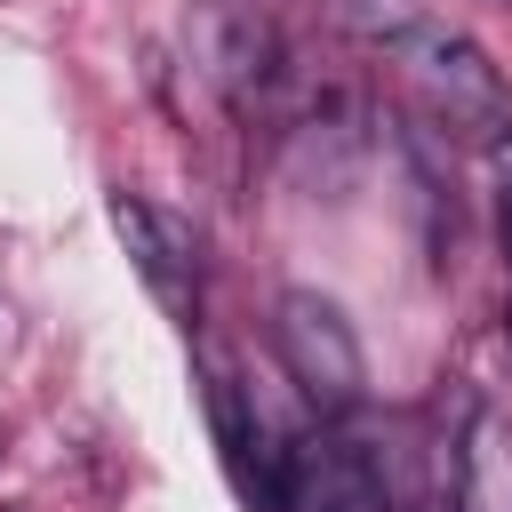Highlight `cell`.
Here are the masks:
<instances>
[{"label":"cell","mask_w":512,"mask_h":512,"mask_svg":"<svg viewBox=\"0 0 512 512\" xmlns=\"http://www.w3.org/2000/svg\"><path fill=\"white\" fill-rule=\"evenodd\" d=\"M400 56H408V88H416V104L440 136H456L488 160L512 144V80L488 64L480 40H464L448 24H424L416 40H400Z\"/></svg>","instance_id":"obj_1"},{"label":"cell","mask_w":512,"mask_h":512,"mask_svg":"<svg viewBox=\"0 0 512 512\" xmlns=\"http://www.w3.org/2000/svg\"><path fill=\"white\" fill-rule=\"evenodd\" d=\"M272 352L288 368V384L320 408V416H344L368 384V360H360V336L352 320L320 296V288H280L272 304Z\"/></svg>","instance_id":"obj_2"},{"label":"cell","mask_w":512,"mask_h":512,"mask_svg":"<svg viewBox=\"0 0 512 512\" xmlns=\"http://www.w3.org/2000/svg\"><path fill=\"white\" fill-rule=\"evenodd\" d=\"M112 232H120L136 280L152 288V304L192 328V312H200V232L144 192H112Z\"/></svg>","instance_id":"obj_3"},{"label":"cell","mask_w":512,"mask_h":512,"mask_svg":"<svg viewBox=\"0 0 512 512\" xmlns=\"http://www.w3.org/2000/svg\"><path fill=\"white\" fill-rule=\"evenodd\" d=\"M456 512H512V424L472 408L456 432Z\"/></svg>","instance_id":"obj_4"},{"label":"cell","mask_w":512,"mask_h":512,"mask_svg":"<svg viewBox=\"0 0 512 512\" xmlns=\"http://www.w3.org/2000/svg\"><path fill=\"white\" fill-rule=\"evenodd\" d=\"M344 24H352L360 40L400 48V40H416V32L432 24V8H424V0H344Z\"/></svg>","instance_id":"obj_5"},{"label":"cell","mask_w":512,"mask_h":512,"mask_svg":"<svg viewBox=\"0 0 512 512\" xmlns=\"http://www.w3.org/2000/svg\"><path fill=\"white\" fill-rule=\"evenodd\" d=\"M496 240H504V272H512V144L496 152Z\"/></svg>","instance_id":"obj_6"},{"label":"cell","mask_w":512,"mask_h":512,"mask_svg":"<svg viewBox=\"0 0 512 512\" xmlns=\"http://www.w3.org/2000/svg\"><path fill=\"white\" fill-rule=\"evenodd\" d=\"M440 512H456V504H440Z\"/></svg>","instance_id":"obj_7"}]
</instances>
